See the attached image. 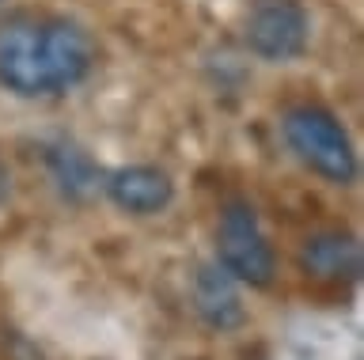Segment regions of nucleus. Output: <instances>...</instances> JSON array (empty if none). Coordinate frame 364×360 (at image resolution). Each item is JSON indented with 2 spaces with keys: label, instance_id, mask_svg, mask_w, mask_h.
I'll return each instance as SVG.
<instances>
[{
  "label": "nucleus",
  "instance_id": "1",
  "mask_svg": "<svg viewBox=\"0 0 364 360\" xmlns=\"http://www.w3.org/2000/svg\"><path fill=\"white\" fill-rule=\"evenodd\" d=\"M95 65V42L84 27L53 16L0 19V84L16 95H61Z\"/></svg>",
  "mask_w": 364,
  "mask_h": 360
},
{
  "label": "nucleus",
  "instance_id": "2",
  "mask_svg": "<svg viewBox=\"0 0 364 360\" xmlns=\"http://www.w3.org/2000/svg\"><path fill=\"white\" fill-rule=\"evenodd\" d=\"M284 144L292 148V156L304 167H311L315 175H323L334 186H349L357 178V148H353L346 126L330 114L326 107L300 103L292 110H284L281 118Z\"/></svg>",
  "mask_w": 364,
  "mask_h": 360
},
{
  "label": "nucleus",
  "instance_id": "3",
  "mask_svg": "<svg viewBox=\"0 0 364 360\" xmlns=\"http://www.w3.org/2000/svg\"><path fill=\"white\" fill-rule=\"evenodd\" d=\"M216 266H224L239 285L269 288L277 273V258L258 224V212L247 201H228L216 224Z\"/></svg>",
  "mask_w": 364,
  "mask_h": 360
},
{
  "label": "nucleus",
  "instance_id": "4",
  "mask_svg": "<svg viewBox=\"0 0 364 360\" xmlns=\"http://www.w3.org/2000/svg\"><path fill=\"white\" fill-rule=\"evenodd\" d=\"M247 46L262 61H292L307 46V12L300 0H250Z\"/></svg>",
  "mask_w": 364,
  "mask_h": 360
},
{
  "label": "nucleus",
  "instance_id": "5",
  "mask_svg": "<svg viewBox=\"0 0 364 360\" xmlns=\"http://www.w3.org/2000/svg\"><path fill=\"white\" fill-rule=\"evenodd\" d=\"M107 197L129 217H156L175 201V182L167 171H159L152 163H133V167H118L102 178Z\"/></svg>",
  "mask_w": 364,
  "mask_h": 360
},
{
  "label": "nucleus",
  "instance_id": "6",
  "mask_svg": "<svg viewBox=\"0 0 364 360\" xmlns=\"http://www.w3.org/2000/svg\"><path fill=\"white\" fill-rule=\"evenodd\" d=\"M193 311H198V319L209 326V330H220V334L239 330V326L247 322L239 280L216 262L201 266L198 277H193Z\"/></svg>",
  "mask_w": 364,
  "mask_h": 360
},
{
  "label": "nucleus",
  "instance_id": "7",
  "mask_svg": "<svg viewBox=\"0 0 364 360\" xmlns=\"http://www.w3.org/2000/svg\"><path fill=\"white\" fill-rule=\"evenodd\" d=\"M300 269L311 280L346 285L360 277V243L349 231H318L300 246Z\"/></svg>",
  "mask_w": 364,
  "mask_h": 360
},
{
  "label": "nucleus",
  "instance_id": "8",
  "mask_svg": "<svg viewBox=\"0 0 364 360\" xmlns=\"http://www.w3.org/2000/svg\"><path fill=\"white\" fill-rule=\"evenodd\" d=\"M50 163H53V175H57V182H61V190L68 197H84L87 190L99 186V175H95V167H91V160L84 152L61 148V152L50 156Z\"/></svg>",
  "mask_w": 364,
  "mask_h": 360
},
{
  "label": "nucleus",
  "instance_id": "9",
  "mask_svg": "<svg viewBox=\"0 0 364 360\" xmlns=\"http://www.w3.org/2000/svg\"><path fill=\"white\" fill-rule=\"evenodd\" d=\"M4 190H8V178H4V171H0V197H4Z\"/></svg>",
  "mask_w": 364,
  "mask_h": 360
}]
</instances>
